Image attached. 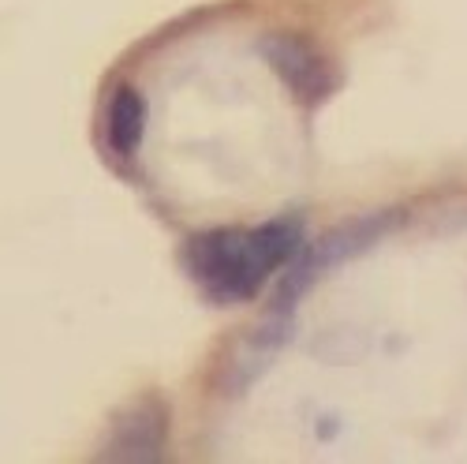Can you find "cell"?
Returning a JSON list of instances; mask_svg holds the SVG:
<instances>
[{
  "label": "cell",
  "mask_w": 467,
  "mask_h": 464,
  "mask_svg": "<svg viewBox=\"0 0 467 464\" xmlns=\"http://www.w3.org/2000/svg\"><path fill=\"white\" fill-rule=\"evenodd\" d=\"M299 248H303L299 221L281 217L244 232L221 228L194 237L183 251V262L206 296L221 303H236V300H251L274 269H281L299 255Z\"/></svg>",
  "instance_id": "1"
},
{
  "label": "cell",
  "mask_w": 467,
  "mask_h": 464,
  "mask_svg": "<svg viewBox=\"0 0 467 464\" xmlns=\"http://www.w3.org/2000/svg\"><path fill=\"white\" fill-rule=\"evenodd\" d=\"M165 438H169V412L158 397H142L131 408H124L116 416L109 442L101 449V460H116V464H153L165 453Z\"/></svg>",
  "instance_id": "2"
},
{
  "label": "cell",
  "mask_w": 467,
  "mask_h": 464,
  "mask_svg": "<svg viewBox=\"0 0 467 464\" xmlns=\"http://www.w3.org/2000/svg\"><path fill=\"white\" fill-rule=\"evenodd\" d=\"M262 57L274 64V71L288 83V90L299 98V101H322L329 90H333V71L326 64V57L303 42L296 34H269L262 37Z\"/></svg>",
  "instance_id": "3"
},
{
  "label": "cell",
  "mask_w": 467,
  "mask_h": 464,
  "mask_svg": "<svg viewBox=\"0 0 467 464\" xmlns=\"http://www.w3.org/2000/svg\"><path fill=\"white\" fill-rule=\"evenodd\" d=\"M146 132V105L139 98L135 87H116L105 109V139L109 146L120 153V158H131L142 142Z\"/></svg>",
  "instance_id": "4"
}]
</instances>
